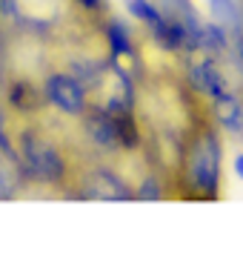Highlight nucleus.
<instances>
[{"instance_id":"5","label":"nucleus","mask_w":243,"mask_h":258,"mask_svg":"<svg viewBox=\"0 0 243 258\" xmlns=\"http://www.w3.org/2000/svg\"><path fill=\"white\" fill-rule=\"evenodd\" d=\"M237 166H240V172H243V161H240V164H237Z\"/></svg>"},{"instance_id":"1","label":"nucleus","mask_w":243,"mask_h":258,"mask_svg":"<svg viewBox=\"0 0 243 258\" xmlns=\"http://www.w3.org/2000/svg\"><path fill=\"white\" fill-rule=\"evenodd\" d=\"M23 164L26 169L32 172L35 178H57L63 172V164H60V158L52 147H49L46 141L35 138V135H23Z\"/></svg>"},{"instance_id":"3","label":"nucleus","mask_w":243,"mask_h":258,"mask_svg":"<svg viewBox=\"0 0 243 258\" xmlns=\"http://www.w3.org/2000/svg\"><path fill=\"white\" fill-rule=\"evenodd\" d=\"M49 101L55 103L57 109L63 112H80L83 109V89L75 78H66V75H55L46 83Z\"/></svg>"},{"instance_id":"4","label":"nucleus","mask_w":243,"mask_h":258,"mask_svg":"<svg viewBox=\"0 0 243 258\" xmlns=\"http://www.w3.org/2000/svg\"><path fill=\"white\" fill-rule=\"evenodd\" d=\"M20 184V169H18V161L6 152V149L0 147V195L6 198L18 189Z\"/></svg>"},{"instance_id":"6","label":"nucleus","mask_w":243,"mask_h":258,"mask_svg":"<svg viewBox=\"0 0 243 258\" xmlns=\"http://www.w3.org/2000/svg\"><path fill=\"white\" fill-rule=\"evenodd\" d=\"M83 3H94V0H83Z\"/></svg>"},{"instance_id":"2","label":"nucleus","mask_w":243,"mask_h":258,"mask_svg":"<svg viewBox=\"0 0 243 258\" xmlns=\"http://www.w3.org/2000/svg\"><path fill=\"white\" fill-rule=\"evenodd\" d=\"M189 172L195 178V184L203 189V192H212L217 181V149L212 138H203L192 152V161H189Z\"/></svg>"}]
</instances>
